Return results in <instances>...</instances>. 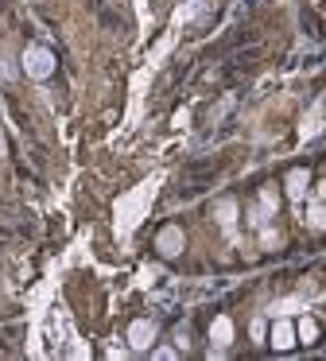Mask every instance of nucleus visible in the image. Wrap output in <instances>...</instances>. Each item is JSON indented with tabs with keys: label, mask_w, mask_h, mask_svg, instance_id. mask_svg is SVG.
<instances>
[{
	"label": "nucleus",
	"mask_w": 326,
	"mask_h": 361,
	"mask_svg": "<svg viewBox=\"0 0 326 361\" xmlns=\"http://www.w3.org/2000/svg\"><path fill=\"white\" fill-rule=\"evenodd\" d=\"M23 74L35 82H47L54 74V55L47 47H39V43H31V47H23V59H20Z\"/></svg>",
	"instance_id": "nucleus-1"
},
{
	"label": "nucleus",
	"mask_w": 326,
	"mask_h": 361,
	"mask_svg": "<svg viewBox=\"0 0 326 361\" xmlns=\"http://www.w3.org/2000/svg\"><path fill=\"white\" fill-rule=\"evenodd\" d=\"M183 245H186V237H183V229H179V226H163L159 233H155V252L167 257V260H175L179 252H183Z\"/></svg>",
	"instance_id": "nucleus-2"
},
{
	"label": "nucleus",
	"mask_w": 326,
	"mask_h": 361,
	"mask_svg": "<svg viewBox=\"0 0 326 361\" xmlns=\"http://www.w3.org/2000/svg\"><path fill=\"white\" fill-rule=\"evenodd\" d=\"M268 345H272V350H279V353H284V350H291V345H299V334H295V322L287 319V314H284V319H276V322H272V330H268Z\"/></svg>",
	"instance_id": "nucleus-3"
},
{
	"label": "nucleus",
	"mask_w": 326,
	"mask_h": 361,
	"mask_svg": "<svg viewBox=\"0 0 326 361\" xmlns=\"http://www.w3.org/2000/svg\"><path fill=\"white\" fill-rule=\"evenodd\" d=\"M284 195L291 198L295 206L310 195V171H307V167H291V171L284 175Z\"/></svg>",
	"instance_id": "nucleus-4"
},
{
	"label": "nucleus",
	"mask_w": 326,
	"mask_h": 361,
	"mask_svg": "<svg viewBox=\"0 0 326 361\" xmlns=\"http://www.w3.org/2000/svg\"><path fill=\"white\" fill-rule=\"evenodd\" d=\"M214 218H217V226L225 229L229 241H241L237 237V202H233V198H222V202L214 206Z\"/></svg>",
	"instance_id": "nucleus-5"
},
{
	"label": "nucleus",
	"mask_w": 326,
	"mask_h": 361,
	"mask_svg": "<svg viewBox=\"0 0 326 361\" xmlns=\"http://www.w3.org/2000/svg\"><path fill=\"white\" fill-rule=\"evenodd\" d=\"M152 342H155V322L152 319H136L128 326V345L132 350H152Z\"/></svg>",
	"instance_id": "nucleus-6"
},
{
	"label": "nucleus",
	"mask_w": 326,
	"mask_h": 361,
	"mask_svg": "<svg viewBox=\"0 0 326 361\" xmlns=\"http://www.w3.org/2000/svg\"><path fill=\"white\" fill-rule=\"evenodd\" d=\"M210 342H214L217 350H229V342H233V319L229 314H217V319L210 322Z\"/></svg>",
	"instance_id": "nucleus-7"
},
{
	"label": "nucleus",
	"mask_w": 326,
	"mask_h": 361,
	"mask_svg": "<svg viewBox=\"0 0 326 361\" xmlns=\"http://www.w3.org/2000/svg\"><path fill=\"white\" fill-rule=\"evenodd\" d=\"M303 226L310 229V233H326V202H310L307 206V214H303Z\"/></svg>",
	"instance_id": "nucleus-8"
},
{
	"label": "nucleus",
	"mask_w": 326,
	"mask_h": 361,
	"mask_svg": "<svg viewBox=\"0 0 326 361\" xmlns=\"http://www.w3.org/2000/svg\"><path fill=\"white\" fill-rule=\"evenodd\" d=\"M295 334H299L303 345H315V342H318V322L310 319V314H299V322H295Z\"/></svg>",
	"instance_id": "nucleus-9"
},
{
	"label": "nucleus",
	"mask_w": 326,
	"mask_h": 361,
	"mask_svg": "<svg viewBox=\"0 0 326 361\" xmlns=\"http://www.w3.org/2000/svg\"><path fill=\"white\" fill-rule=\"evenodd\" d=\"M256 202L264 206V214H268V218H276V210H279V190H276V187H260V198H256Z\"/></svg>",
	"instance_id": "nucleus-10"
},
{
	"label": "nucleus",
	"mask_w": 326,
	"mask_h": 361,
	"mask_svg": "<svg viewBox=\"0 0 326 361\" xmlns=\"http://www.w3.org/2000/svg\"><path fill=\"white\" fill-rule=\"evenodd\" d=\"M256 233H260V249H279V241H284V233H279L276 226H268V221H264Z\"/></svg>",
	"instance_id": "nucleus-11"
},
{
	"label": "nucleus",
	"mask_w": 326,
	"mask_h": 361,
	"mask_svg": "<svg viewBox=\"0 0 326 361\" xmlns=\"http://www.w3.org/2000/svg\"><path fill=\"white\" fill-rule=\"evenodd\" d=\"M202 8H206V0H186L183 8L175 12V24H186V20H194V16H198V12H202Z\"/></svg>",
	"instance_id": "nucleus-12"
},
{
	"label": "nucleus",
	"mask_w": 326,
	"mask_h": 361,
	"mask_svg": "<svg viewBox=\"0 0 326 361\" xmlns=\"http://www.w3.org/2000/svg\"><path fill=\"white\" fill-rule=\"evenodd\" d=\"M268 311H272V319H284V314L303 311V303H299V299H279V303H272V307H268Z\"/></svg>",
	"instance_id": "nucleus-13"
},
{
	"label": "nucleus",
	"mask_w": 326,
	"mask_h": 361,
	"mask_svg": "<svg viewBox=\"0 0 326 361\" xmlns=\"http://www.w3.org/2000/svg\"><path fill=\"white\" fill-rule=\"evenodd\" d=\"M245 221H248V226H253V229H260L264 221H268V214H264V206H260V202H253V206H248V210H245Z\"/></svg>",
	"instance_id": "nucleus-14"
},
{
	"label": "nucleus",
	"mask_w": 326,
	"mask_h": 361,
	"mask_svg": "<svg viewBox=\"0 0 326 361\" xmlns=\"http://www.w3.org/2000/svg\"><path fill=\"white\" fill-rule=\"evenodd\" d=\"M152 357L167 361V357H175V350H171V345H155V350H152Z\"/></svg>",
	"instance_id": "nucleus-15"
},
{
	"label": "nucleus",
	"mask_w": 326,
	"mask_h": 361,
	"mask_svg": "<svg viewBox=\"0 0 326 361\" xmlns=\"http://www.w3.org/2000/svg\"><path fill=\"white\" fill-rule=\"evenodd\" d=\"M264 330H268V326H264V319H256L253 322V338H256V342H264Z\"/></svg>",
	"instance_id": "nucleus-16"
},
{
	"label": "nucleus",
	"mask_w": 326,
	"mask_h": 361,
	"mask_svg": "<svg viewBox=\"0 0 326 361\" xmlns=\"http://www.w3.org/2000/svg\"><path fill=\"white\" fill-rule=\"evenodd\" d=\"M315 198H318V202H326V179H322V183H318V187H315Z\"/></svg>",
	"instance_id": "nucleus-17"
}]
</instances>
